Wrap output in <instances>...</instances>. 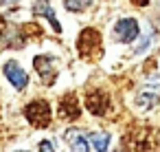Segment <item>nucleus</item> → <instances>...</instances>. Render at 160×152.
<instances>
[{
  "mask_svg": "<svg viewBox=\"0 0 160 152\" xmlns=\"http://www.w3.org/2000/svg\"><path fill=\"white\" fill-rule=\"evenodd\" d=\"M77 49H79L81 57H86V60H88V57H90V60L99 57L101 51H103L101 33H99L97 29H83V31L79 33V40H77Z\"/></svg>",
  "mask_w": 160,
  "mask_h": 152,
  "instance_id": "obj_1",
  "label": "nucleus"
},
{
  "mask_svg": "<svg viewBox=\"0 0 160 152\" xmlns=\"http://www.w3.org/2000/svg\"><path fill=\"white\" fill-rule=\"evenodd\" d=\"M24 115H27V119L35 126V128H46L48 123H51V106H48V101H44V99H35V101H31L27 108H24Z\"/></svg>",
  "mask_w": 160,
  "mask_h": 152,
  "instance_id": "obj_2",
  "label": "nucleus"
},
{
  "mask_svg": "<svg viewBox=\"0 0 160 152\" xmlns=\"http://www.w3.org/2000/svg\"><path fill=\"white\" fill-rule=\"evenodd\" d=\"M33 66H35V71L40 73L42 84L51 86V84L55 82V77H57V68H55V62H53L51 55H38V57L33 60Z\"/></svg>",
  "mask_w": 160,
  "mask_h": 152,
  "instance_id": "obj_3",
  "label": "nucleus"
},
{
  "mask_svg": "<svg viewBox=\"0 0 160 152\" xmlns=\"http://www.w3.org/2000/svg\"><path fill=\"white\" fill-rule=\"evenodd\" d=\"M2 71H5L7 79L11 82V86H13L16 90H22V88H27V84H29V75L24 73V68H22V66H20L16 60H9V62H5Z\"/></svg>",
  "mask_w": 160,
  "mask_h": 152,
  "instance_id": "obj_4",
  "label": "nucleus"
},
{
  "mask_svg": "<svg viewBox=\"0 0 160 152\" xmlns=\"http://www.w3.org/2000/svg\"><path fill=\"white\" fill-rule=\"evenodd\" d=\"M86 106H88V110L92 112V115H105L108 112V108H110V97H108V93L105 90H90L88 95H86Z\"/></svg>",
  "mask_w": 160,
  "mask_h": 152,
  "instance_id": "obj_5",
  "label": "nucleus"
},
{
  "mask_svg": "<svg viewBox=\"0 0 160 152\" xmlns=\"http://www.w3.org/2000/svg\"><path fill=\"white\" fill-rule=\"evenodd\" d=\"M138 22L134 18H125V20H118L116 27H114V35L118 42H132L138 38Z\"/></svg>",
  "mask_w": 160,
  "mask_h": 152,
  "instance_id": "obj_6",
  "label": "nucleus"
},
{
  "mask_svg": "<svg viewBox=\"0 0 160 152\" xmlns=\"http://www.w3.org/2000/svg\"><path fill=\"white\" fill-rule=\"evenodd\" d=\"M79 115H81V110H79L77 97L72 93L70 95H64L62 101H59V117L66 119V121H75V119H79Z\"/></svg>",
  "mask_w": 160,
  "mask_h": 152,
  "instance_id": "obj_7",
  "label": "nucleus"
},
{
  "mask_svg": "<svg viewBox=\"0 0 160 152\" xmlns=\"http://www.w3.org/2000/svg\"><path fill=\"white\" fill-rule=\"evenodd\" d=\"M64 139L68 141L70 150H90V141H88V132L81 128H70L66 130Z\"/></svg>",
  "mask_w": 160,
  "mask_h": 152,
  "instance_id": "obj_8",
  "label": "nucleus"
},
{
  "mask_svg": "<svg viewBox=\"0 0 160 152\" xmlns=\"http://www.w3.org/2000/svg\"><path fill=\"white\" fill-rule=\"evenodd\" d=\"M33 16H35V18L44 16V18L51 22V27L55 29V33H62V24L57 22V16H55V11L51 9V3H48V0H38L35 7H33Z\"/></svg>",
  "mask_w": 160,
  "mask_h": 152,
  "instance_id": "obj_9",
  "label": "nucleus"
},
{
  "mask_svg": "<svg viewBox=\"0 0 160 152\" xmlns=\"http://www.w3.org/2000/svg\"><path fill=\"white\" fill-rule=\"evenodd\" d=\"M158 101H160V93H156L153 88H145V90H140L138 97H136V104H138L142 110H151V108H156Z\"/></svg>",
  "mask_w": 160,
  "mask_h": 152,
  "instance_id": "obj_10",
  "label": "nucleus"
},
{
  "mask_svg": "<svg viewBox=\"0 0 160 152\" xmlns=\"http://www.w3.org/2000/svg\"><path fill=\"white\" fill-rule=\"evenodd\" d=\"M88 141H90V150H108L110 134L108 132H92V134H88Z\"/></svg>",
  "mask_w": 160,
  "mask_h": 152,
  "instance_id": "obj_11",
  "label": "nucleus"
},
{
  "mask_svg": "<svg viewBox=\"0 0 160 152\" xmlns=\"http://www.w3.org/2000/svg\"><path fill=\"white\" fill-rule=\"evenodd\" d=\"M90 3L92 0H64V5H66L68 11H83V9L90 7Z\"/></svg>",
  "mask_w": 160,
  "mask_h": 152,
  "instance_id": "obj_12",
  "label": "nucleus"
},
{
  "mask_svg": "<svg viewBox=\"0 0 160 152\" xmlns=\"http://www.w3.org/2000/svg\"><path fill=\"white\" fill-rule=\"evenodd\" d=\"M40 150H44V152L55 150V143H53V141H42V143H40Z\"/></svg>",
  "mask_w": 160,
  "mask_h": 152,
  "instance_id": "obj_13",
  "label": "nucleus"
},
{
  "mask_svg": "<svg viewBox=\"0 0 160 152\" xmlns=\"http://www.w3.org/2000/svg\"><path fill=\"white\" fill-rule=\"evenodd\" d=\"M132 5H136V7H147L149 5V0H129Z\"/></svg>",
  "mask_w": 160,
  "mask_h": 152,
  "instance_id": "obj_14",
  "label": "nucleus"
},
{
  "mask_svg": "<svg viewBox=\"0 0 160 152\" xmlns=\"http://www.w3.org/2000/svg\"><path fill=\"white\" fill-rule=\"evenodd\" d=\"M5 29H7V22H5V18H0V38L5 35Z\"/></svg>",
  "mask_w": 160,
  "mask_h": 152,
  "instance_id": "obj_15",
  "label": "nucleus"
}]
</instances>
